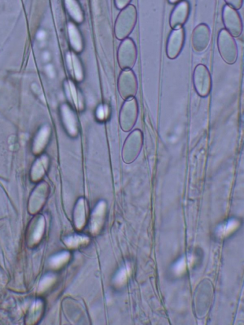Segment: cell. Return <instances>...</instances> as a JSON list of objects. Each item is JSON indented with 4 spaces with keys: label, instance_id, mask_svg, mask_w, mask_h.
<instances>
[{
    "label": "cell",
    "instance_id": "obj_5",
    "mask_svg": "<svg viewBox=\"0 0 244 325\" xmlns=\"http://www.w3.org/2000/svg\"><path fill=\"white\" fill-rule=\"evenodd\" d=\"M138 104L136 99L127 100L119 112V121L122 131L128 133L135 126L138 118Z\"/></svg>",
    "mask_w": 244,
    "mask_h": 325
},
{
    "label": "cell",
    "instance_id": "obj_23",
    "mask_svg": "<svg viewBox=\"0 0 244 325\" xmlns=\"http://www.w3.org/2000/svg\"><path fill=\"white\" fill-rule=\"evenodd\" d=\"M43 307V302L41 300H37L35 302L31 307L28 316L27 317V321H29V323H33L37 321L41 316Z\"/></svg>",
    "mask_w": 244,
    "mask_h": 325
},
{
    "label": "cell",
    "instance_id": "obj_9",
    "mask_svg": "<svg viewBox=\"0 0 244 325\" xmlns=\"http://www.w3.org/2000/svg\"><path fill=\"white\" fill-rule=\"evenodd\" d=\"M211 41V31L206 24H199L192 33V45L195 52H205Z\"/></svg>",
    "mask_w": 244,
    "mask_h": 325
},
{
    "label": "cell",
    "instance_id": "obj_19",
    "mask_svg": "<svg viewBox=\"0 0 244 325\" xmlns=\"http://www.w3.org/2000/svg\"><path fill=\"white\" fill-rule=\"evenodd\" d=\"M68 66L73 73L75 79L77 81H82L84 78V72L80 58L74 52H70L67 55Z\"/></svg>",
    "mask_w": 244,
    "mask_h": 325
},
{
    "label": "cell",
    "instance_id": "obj_4",
    "mask_svg": "<svg viewBox=\"0 0 244 325\" xmlns=\"http://www.w3.org/2000/svg\"><path fill=\"white\" fill-rule=\"evenodd\" d=\"M138 51L135 43L131 38H126L119 45L117 58L121 69L130 70L135 65Z\"/></svg>",
    "mask_w": 244,
    "mask_h": 325
},
{
    "label": "cell",
    "instance_id": "obj_2",
    "mask_svg": "<svg viewBox=\"0 0 244 325\" xmlns=\"http://www.w3.org/2000/svg\"><path fill=\"white\" fill-rule=\"evenodd\" d=\"M219 52L223 60L228 64H233L238 57L236 41L226 29H221L218 38Z\"/></svg>",
    "mask_w": 244,
    "mask_h": 325
},
{
    "label": "cell",
    "instance_id": "obj_29",
    "mask_svg": "<svg viewBox=\"0 0 244 325\" xmlns=\"http://www.w3.org/2000/svg\"><path fill=\"white\" fill-rule=\"evenodd\" d=\"M131 0H114L117 9H123L128 6Z\"/></svg>",
    "mask_w": 244,
    "mask_h": 325
},
{
    "label": "cell",
    "instance_id": "obj_30",
    "mask_svg": "<svg viewBox=\"0 0 244 325\" xmlns=\"http://www.w3.org/2000/svg\"><path fill=\"white\" fill-rule=\"evenodd\" d=\"M180 0H169V3L172 4H174L177 3L178 2H179Z\"/></svg>",
    "mask_w": 244,
    "mask_h": 325
},
{
    "label": "cell",
    "instance_id": "obj_18",
    "mask_svg": "<svg viewBox=\"0 0 244 325\" xmlns=\"http://www.w3.org/2000/svg\"><path fill=\"white\" fill-rule=\"evenodd\" d=\"M65 3L66 8L73 21L79 24L83 23L84 16L79 2L77 0H65Z\"/></svg>",
    "mask_w": 244,
    "mask_h": 325
},
{
    "label": "cell",
    "instance_id": "obj_25",
    "mask_svg": "<svg viewBox=\"0 0 244 325\" xmlns=\"http://www.w3.org/2000/svg\"><path fill=\"white\" fill-rule=\"evenodd\" d=\"M70 253L67 252V251L53 256L50 261V265L53 268H59L67 262L68 259L70 258Z\"/></svg>",
    "mask_w": 244,
    "mask_h": 325
},
{
    "label": "cell",
    "instance_id": "obj_7",
    "mask_svg": "<svg viewBox=\"0 0 244 325\" xmlns=\"http://www.w3.org/2000/svg\"><path fill=\"white\" fill-rule=\"evenodd\" d=\"M118 88L122 99L133 98L138 92V83L135 74L130 70H124L119 76Z\"/></svg>",
    "mask_w": 244,
    "mask_h": 325
},
{
    "label": "cell",
    "instance_id": "obj_16",
    "mask_svg": "<svg viewBox=\"0 0 244 325\" xmlns=\"http://www.w3.org/2000/svg\"><path fill=\"white\" fill-rule=\"evenodd\" d=\"M48 161L47 156H42L35 161L31 171V178L33 182H38L45 174L48 167Z\"/></svg>",
    "mask_w": 244,
    "mask_h": 325
},
{
    "label": "cell",
    "instance_id": "obj_22",
    "mask_svg": "<svg viewBox=\"0 0 244 325\" xmlns=\"http://www.w3.org/2000/svg\"><path fill=\"white\" fill-rule=\"evenodd\" d=\"M45 219L40 216L35 224L33 225L32 230H31L30 243L36 244L42 237L44 229H45Z\"/></svg>",
    "mask_w": 244,
    "mask_h": 325
},
{
    "label": "cell",
    "instance_id": "obj_3",
    "mask_svg": "<svg viewBox=\"0 0 244 325\" xmlns=\"http://www.w3.org/2000/svg\"><path fill=\"white\" fill-rule=\"evenodd\" d=\"M143 135L140 129H136L129 134L124 144L122 159L127 164H130L138 158L142 150Z\"/></svg>",
    "mask_w": 244,
    "mask_h": 325
},
{
    "label": "cell",
    "instance_id": "obj_14",
    "mask_svg": "<svg viewBox=\"0 0 244 325\" xmlns=\"http://www.w3.org/2000/svg\"><path fill=\"white\" fill-rule=\"evenodd\" d=\"M68 35L70 45L75 52H81L84 48L83 38L79 28L73 22H70L68 25Z\"/></svg>",
    "mask_w": 244,
    "mask_h": 325
},
{
    "label": "cell",
    "instance_id": "obj_28",
    "mask_svg": "<svg viewBox=\"0 0 244 325\" xmlns=\"http://www.w3.org/2000/svg\"><path fill=\"white\" fill-rule=\"evenodd\" d=\"M228 6L234 9L239 10L242 7L243 0H224Z\"/></svg>",
    "mask_w": 244,
    "mask_h": 325
},
{
    "label": "cell",
    "instance_id": "obj_13",
    "mask_svg": "<svg viewBox=\"0 0 244 325\" xmlns=\"http://www.w3.org/2000/svg\"><path fill=\"white\" fill-rule=\"evenodd\" d=\"M61 116L66 129L71 136H77L78 124L77 117L71 107L68 104H63L60 108Z\"/></svg>",
    "mask_w": 244,
    "mask_h": 325
},
{
    "label": "cell",
    "instance_id": "obj_1",
    "mask_svg": "<svg viewBox=\"0 0 244 325\" xmlns=\"http://www.w3.org/2000/svg\"><path fill=\"white\" fill-rule=\"evenodd\" d=\"M138 13L135 6L129 5L122 9L114 25V34L117 39L124 40L130 35L136 26Z\"/></svg>",
    "mask_w": 244,
    "mask_h": 325
},
{
    "label": "cell",
    "instance_id": "obj_10",
    "mask_svg": "<svg viewBox=\"0 0 244 325\" xmlns=\"http://www.w3.org/2000/svg\"><path fill=\"white\" fill-rule=\"evenodd\" d=\"M185 35L184 29L182 28L175 29L170 33L166 48L167 57L170 59H175L181 52L185 41Z\"/></svg>",
    "mask_w": 244,
    "mask_h": 325
},
{
    "label": "cell",
    "instance_id": "obj_6",
    "mask_svg": "<svg viewBox=\"0 0 244 325\" xmlns=\"http://www.w3.org/2000/svg\"><path fill=\"white\" fill-rule=\"evenodd\" d=\"M193 82L195 90L202 97L208 96L211 91L212 79L210 72L206 66L197 65L193 76Z\"/></svg>",
    "mask_w": 244,
    "mask_h": 325
},
{
    "label": "cell",
    "instance_id": "obj_12",
    "mask_svg": "<svg viewBox=\"0 0 244 325\" xmlns=\"http://www.w3.org/2000/svg\"><path fill=\"white\" fill-rule=\"evenodd\" d=\"M190 13L189 4L186 1L180 2L175 7L170 18V26L172 29L180 28L187 21Z\"/></svg>",
    "mask_w": 244,
    "mask_h": 325
},
{
    "label": "cell",
    "instance_id": "obj_21",
    "mask_svg": "<svg viewBox=\"0 0 244 325\" xmlns=\"http://www.w3.org/2000/svg\"><path fill=\"white\" fill-rule=\"evenodd\" d=\"M75 223L78 229H82L86 220V204L85 200L80 199L76 206L74 214Z\"/></svg>",
    "mask_w": 244,
    "mask_h": 325
},
{
    "label": "cell",
    "instance_id": "obj_20",
    "mask_svg": "<svg viewBox=\"0 0 244 325\" xmlns=\"http://www.w3.org/2000/svg\"><path fill=\"white\" fill-rule=\"evenodd\" d=\"M50 134V129L47 127L41 129L33 143V152L35 155H38L42 152L44 148L47 146Z\"/></svg>",
    "mask_w": 244,
    "mask_h": 325
},
{
    "label": "cell",
    "instance_id": "obj_26",
    "mask_svg": "<svg viewBox=\"0 0 244 325\" xmlns=\"http://www.w3.org/2000/svg\"><path fill=\"white\" fill-rule=\"evenodd\" d=\"M55 276L53 275H47L45 276L41 281L40 287L39 289L40 291H43L45 289H47L48 287H49L50 285L52 284V283L54 282Z\"/></svg>",
    "mask_w": 244,
    "mask_h": 325
},
{
    "label": "cell",
    "instance_id": "obj_11",
    "mask_svg": "<svg viewBox=\"0 0 244 325\" xmlns=\"http://www.w3.org/2000/svg\"><path fill=\"white\" fill-rule=\"evenodd\" d=\"M49 192V186L45 182L40 183L33 190L29 200V211L35 213L42 207Z\"/></svg>",
    "mask_w": 244,
    "mask_h": 325
},
{
    "label": "cell",
    "instance_id": "obj_15",
    "mask_svg": "<svg viewBox=\"0 0 244 325\" xmlns=\"http://www.w3.org/2000/svg\"><path fill=\"white\" fill-rule=\"evenodd\" d=\"M105 210H106V205L102 202H100L95 209L92 214L91 225H90V229L92 233H97L101 229L104 222Z\"/></svg>",
    "mask_w": 244,
    "mask_h": 325
},
{
    "label": "cell",
    "instance_id": "obj_27",
    "mask_svg": "<svg viewBox=\"0 0 244 325\" xmlns=\"http://www.w3.org/2000/svg\"><path fill=\"white\" fill-rule=\"evenodd\" d=\"M128 268H122L120 271H119L118 273L117 274L116 276L115 282L118 284L123 283L124 281H125L127 278V274L128 273Z\"/></svg>",
    "mask_w": 244,
    "mask_h": 325
},
{
    "label": "cell",
    "instance_id": "obj_8",
    "mask_svg": "<svg viewBox=\"0 0 244 325\" xmlns=\"http://www.w3.org/2000/svg\"><path fill=\"white\" fill-rule=\"evenodd\" d=\"M223 19L224 26L227 31L233 37H238L243 31V24L241 19L235 9L226 6L223 12Z\"/></svg>",
    "mask_w": 244,
    "mask_h": 325
},
{
    "label": "cell",
    "instance_id": "obj_24",
    "mask_svg": "<svg viewBox=\"0 0 244 325\" xmlns=\"http://www.w3.org/2000/svg\"><path fill=\"white\" fill-rule=\"evenodd\" d=\"M89 241V238L85 236L74 235L68 237L66 238L65 243L70 247H77L83 244L87 243Z\"/></svg>",
    "mask_w": 244,
    "mask_h": 325
},
{
    "label": "cell",
    "instance_id": "obj_17",
    "mask_svg": "<svg viewBox=\"0 0 244 325\" xmlns=\"http://www.w3.org/2000/svg\"><path fill=\"white\" fill-rule=\"evenodd\" d=\"M66 93H67L68 99L70 100L71 102L75 105L76 108L79 111H82L84 109V102L82 98L81 94L77 90L74 84L70 81H68L66 83Z\"/></svg>",
    "mask_w": 244,
    "mask_h": 325
}]
</instances>
